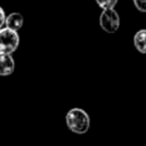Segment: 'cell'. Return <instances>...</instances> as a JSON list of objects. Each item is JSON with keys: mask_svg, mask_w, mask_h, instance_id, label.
I'll return each instance as SVG.
<instances>
[{"mask_svg": "<svg viewBox=\"0 0 146 146\" xmlns=\"http://www.w3.org/2000/svg\"><path fill=\"white\" fill-rule=\"evenodd\" d=\"M133 44L139 52L146 54V29H141L136 32L133 36Z\"/></svg>", "mask_w": 146, "mask_h": 146, "instance_id": "obj_6", "label": "cell"}, {"mask_svg": "<svg viewBox=\"0 0 146 146\" xmlns=\"http://www.w3.org/2000/svg\"><path fill=\"white\" fill-rule=\"evenodd\" d=\"M96 2L102 9H108V8H114L117 0H96Z\"/></svg>", "mask_w": 146, "mask_h": 146, "instance_id": "obj_7", "label": "cell"}, {"mask_svg": "<svg viewBox=\"0 0 146 146\" xmlns=\"http://www.w3.org/2000/svg\"><path fill=\"white\" fill-rule=\"evenodd\" d=\"M23 23H24V17L19 13H11L8 16H6V19H5L6 27L14 31H18L23 26Z\"/></svg>", "mask_w": 146, "mask_h": 146, "instance_id": "obj_5", "label": "cell"}, {"mask_svg": "<svg viewBox=\"0 0 146 146\" xmlns=\"http://www.w3.org/2000/svg\"><path fill=\"white\" fill-rule=\"evenodd\" d=\"M133 3L138 10L146 13V0H133Z\"/></svg>", "mask_w": 146, "mask_h": 146, "instance_id": "obj_8", "label": "cell"}, {"mask_svg": "<svg viewBox=\"0 0 146 146\" xmlns=\"http://www.w3.org/2000/svg\"><path fill=\"white\" fill-rule=\"evenodd\" d=\"M99 24L107 33H115L120 26V16L114 8L103 9L99 16Z\"/></svg>", "mask_w": 146, "mask_h": 146, "instance_id": "obj_3", "label": "cell"}, {"mask_svg": "<svg viewBox=\"0 0 146 146\" xmlns=\"http://www.w3.org/2000/svg\"><path fill=\"white\" fill-rule=\"evenodd\" d=\"M19 44V36L17 31L8 27L0 29V52L13 54Z\"/></svg>", "mask_w": 146, "mask_h": 146, "instance_id": "obj_2", "label": "cell"}, {"mask_svg": "<svg viewBox=\"0 0 146 146\" xmlns=\"http://www.w3.org/2000/svg\"><path fill=\"white\" fill-rule=\"evenodd\" d=\"M65 122L67 128L78 135H83L89 130L90 127V117L86 111L82 108L74 107L66 113Z\"/></svg>", "mask_w": 146, "mask_h": 146, "instance_id": "obj_1", "label": "cell"}, {"mask_svg": "<svg viewBox=\"0 0 146 146\" xmlns=\"http://www.w3.org/2000/svg\"><path fill=\"white\" fill-rule=\"evenodd\" d=\"M15 70V60L11 54L0 52V75H10Z\"/></svg>", "mask_w": 146, "mask_h": 146, "instance_id": "obj_4", "label": "cell"}, {"mask_svg": "<svg viewBox=\"0 0 146 146\" xmlns=\"http://www.w3.org/2000/svg\"><path fill=\"white\" fill-rule=\"evenodd\" d=\"M5 19H6V15H5V10L1 8L0 6V29L2 27V25L5 24Z\"/></svg>", "mask_w": 146, "mask_h": 146, "instance_id": "obj_9", "label": "cell"}]
</instances>
